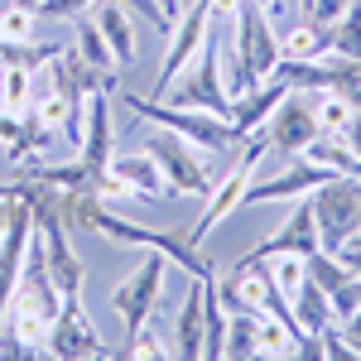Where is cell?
<instances>
[{
    "label": "cell",
    "mask_w": 361,
    "mask_h": 361,
    "mask_svg": "<svg viewBox=\"0 0 361 361\" xmlns=\"http://www.w3.org/2000/svg\"><path fill=\"white\" fill-rule=\"evenodd\" d=\"M49 78H54V92H63L68 102H87L92 92H116V73L92 68L78 54V44H63V54L49 63Z\"/></svg>",
    "instance_id": "4fadbf2b"
},
{
    "label": "cell",
    "mask_w": 361,
    "mask_h": 361,
    "mask_svg": "<svg viewBox=\"0 0 361 361\" xmlns=\"http://www.w3.org/2000/svg\"><path fill=\"white\" fill-rule=\"evenodd\" d=\"M145 149L154 154V164L164 173L169 183V197H207L212 193V173H207V159H202V149L188 145L183 135H173L164 126H154L149 135H145Z\"/></svg>",
    "instance_id": "5b68a950"
},
{
    "label": "cell",
    "mask_w": 361,
    "mask_h": 361,
    "mask_svg": "<svg viewBox=\"0 0 361 361\" xmlns=\"http://www.w3.org/2000/svg\"><path fill=\"white\" fill-rule=\"evenodd\" d=\"M116 357H149V361H159V357H173V342H164L159 333H149V323H145L130 342L116 347Z\"/></svg>",
    "instance_id": "4dcf8cb0"
},
{
    "label": "cell",
    "mask_w": 361,
    "mask_h": 361,
    "mask_svg": "<svg viewBox=\"0 0 361 361\" xmlns=\"http://www.w3.org/2000/svg\"><path fill=\"white\" fill-rule=\"evenodd\" d=\"M97 197H102V202H140V193L126 183V178H121V173H116L111 164H106V173H102V178H97Z\"/></svg>",
    "instance_id": "1f68e13d"
},
{
    "label": "cell",
    "mask_w": 361,
    "mask_h": 361,
    "mask_svg": "<svg viewBox=\"0 0 361 361\" xmlns=\"http://www.w3.org/2000/svg\"><path fill=\"white\" fill-rule=\"evenodd\" d=\"M130 15H140V20H149L154 29H169V20H164V10H159V0H121Z\"/></svg>",
    "instance_id": "d590c367"
},
{
    "label": "cell",
    "mask_w": 361,
    "mask_h": 361,
    "mask_svg": "<svg viewBox=\"0 0 361 361\" xmlns=\"http://www.w3.org/2000/svg\"><path fill=\"white\" fill-rule=\"evenodd\" d=\"M20 5H29V10H39V5H44V0H20Z\"/></svg>",
    "instance_id": "ee69618b"
},
{
    "label": "cell",
    "mask_w": 361,
    "mask_h": 361,
    "mask_svg": "<svg viewBox=\"0 0 361 361\" xmlns=\"http://www.w3.org/2000/svg\"><path fill=\"white\" fill-rule=\"evenodd\" d=\"M342 140H347V145H352V149L361 154V111H352V121H347V130H342Z\"/></svg>",
    "instance_id": "f35d334b"
},
{
    "label": "cell",
    "mask_w": 361,
    "mask_h": 361,
    "mask_svg": "<svg viewBox=\"0 0 361 361\" xmlns=\"http://www.w3.org/2000/svg\"><path fill=\"white\" fill-rule=\"evenodd\" d=\"M212 34V0H193V10H183L173 29H169V44H164V63H159V78H154V102L169 92V82L197 58V49L207 44Z\"/></svg>",
    "instance_id": "9c48e42d"
},
{
    "label": "cell",
    "mask_w": 361,
    "mask_h": 361,
    "mask_svg": "<svg viewBox=\"0 0 361 361\" xmlns=\"http://www.w3.org/2000/svg\"><path fill=\"white\" fill-rule=\"evenodd\" d=\"M226 357H260V313L255 308H226Z\"/></svg>",
    "instance_id": "7402d4cb"
},
{
    "label": "cell",
    "mask_w": 361,
    "mask_h": 361,
    "mask_svg": "<svg viewBox=\"0 0 361 361\" xmlns=\"http://www.w3.org/2000/svg\"><path fill=\"white\" fill-rule=\"evenodd\" d=\"M164 275H169V255L149 250L130 275L111 284V308H116V318H121V328H126V342L154 318L159 294H164Z\"/></svg>",
    "instance_id": "8992f818"
},
{
    "label": "cell",
    "mask_w": 361,
    "mask_h": 361,
    "mask_svg": "<svg viewBox=\"0 0 361 361\" xmlns=\"http://www.w3.org/2000/svg\"><path fill=\"white\" fill-rule=\"evenodd\" d=\"M173 106H197V111H212V116H226L231 121V92L222 82V39L207 34V44L197 49V58L169 82L164 92ZM159 97V102H164Z\"/></svg>",
    "instance_id": "277c9868"
},
{
    "label": "cell",
    "mask_w": 361,
    "mask_h": 361,
    "mask_svg": "<svg viewBox=\"0 0 361 361\" xmlns=\"http://www.w3.org/2000/svg\"><path fill=\"white\" fill-rule=\"evenodd\" d=\"M44 352L58 361H92V357H116L111 347L102 342L92 313L82 308V294H63V308H58L54 328L44 337Z\"/></svg>",
    "instance_id": "ba28073f"
},
{
    "label": "cell",
    "mask_w": 361,
    "mask_h": 361,
    "mask_svg": "<svg viewBox=\"0 0 361 361\" xmlns=\"http://www.w3.org/2000/svg\"><path fill=\"white\" fill-rule=\"evenodd\" d=\"M304 159H313V164L333 169V173H347V178H361V154L347 145L342 135H318L313 145L304 149Z\"/></svg>",
    "instance_id": "603a6c76"
},
{
    "label": "cell",
    "mask_w": 361,
    "mask_h": 361,
    "mask_svg": "<svg viewBox=\"0 0 361 361\" xmlns=\"http://www.w3.org/2000/svg\"><path fill=\"white\" fill-rule=\"evenodd\" d=\"M92 25L102 29L106 49L116 54V68L135 63V25H130V10H126L121 0H102V5H97V20H92Z\"/></svg>",
    "instance_id": "2e32d148"
},
{
    "label": "cell",
    "mask_w": 361,
    "mask_h": 361,
    "mask_svg": "<svg viewBox=\"0 0 361 361\" xmlns=\"http://www.w3.org/2000/svg\"><path fill=\"white\" fill-rule=\"evenodd\" d=\"M173 357L197 361L202 357V279H193L188 299L178 308V323H173Z\"/></svg>",
    "instance_id": "ac0fdd59"
},
{
    "label": "cell",
    "mask_w": 361,
    "mask_h": 361,
    "mask_svg": "<svg viewBox=\"0 0 361 361\" xmlns=\"http://www.w3.org/2000/svg\"><path fill=\"white\" fill-rule=\"evenodd\" d=\"M308 202H313V222H318L323 250H337L361 226V178L333 173L328 183H318L308 193Z\"/></svg>",
    "instance_id": "52a82bcc"
},
{
    "label": "cell",
    "mask_w": 361,
    "mask_h": 361,
    "mask_svg": "<svg viewBox=\"0 0 361 361\" xmlns=\"http://www.w3.org/2000/svg\"><path fill=\"white\" fill-rule=\"evenodd\" d=\"M279 63H313V58L333 54V25H318V20H304L294 25L284 39H279Z\"/></svg>",
    "instance_id": "e0dca14e"
},
{
    "label": "cell",
    "mask_w": 361,
    "mask_h": 361,
    "mask_svg": "<svg viewBox=\"0 0 361 361\" xmlns=\"http://www.w3.org/2000/svg\"><path fill=\"white\" fill-rule=\"evenodd\" d=\"M92 231H97V236H106V241H116V246L159 250V255H169V265L188 270V279H217V265H212V255H202V246L193 241V231H188V226L154 231V226L130 222V217H116L111 207H102V212L92 217Z\"/></svg>",
    "instance_id": "6da1fadb"
},
{
    "label": "cell",
    "mask_w": 361,
    "mask_h": 361,
    "mask_svg": "<svg viewBox=\"0 0 361 361\" xmlns=\"http://www.w3.org/2000/svg\"><path fill=\"white\" fill-rule=\"evenodd\" d=\"M265 265H270V279H275V289L284 294V299L304 289V279H308V260H304V255L284 250V255H270Z\"/></svg>",
    "instance_id": "4316f807"
},
{
    "label": "cell",
    "mask_w": 361,
    "mask_h": 361,
    "mask_svg": "<svg viewBox=\"0 0 361 361\" xmlns=\"http://www.w3.org/2000/svg\"><path fill=\"white\" fill-rule=\"evenodd\" d=\"M333 255L342 260V265H347V270H352V275H361V226H357V231H352V236H347V241L333 250Z\"/></svg>",
    "instance_id": "8d00e7d4"
},
{
    "label": "cell",
    "mask_w": 361,
    "mask_h": 361,
    "mask_svg": "<svg viewBox=\"0 0 361 361\" xmlns=\"http://www.w3.org/2000/svg\"><path fill=\"white\" fill-rule=\"evenodd\" d=\"M294 87L284 82V78H270V82H255L250 92H241V97H231V126L241 130V135H255L270 116H275V106L289 97Z\"/></svg>",
    "instance_id": "9a60e30c"
},
{
    "label": "cell",
    "mask_w": 361,
    "mask_h": 361,
    "mask_svg": "<svg viewBox=\"0 0 361 361\" xmlns=\"http://www.w3.org/2000/svg\"><path fill=\"white\" fill-rule=\"evenodd\" d=\"M39 10H29V5H5L0 10V44H20V39H39Z\"/></svg>",
    "instance_id": "83f0119b"
},
{
    "label": "cell",
    "mask_w": 361,
    "mask_h": 361,
    "mask_svg": "<svg viewBox=\"0 0 361 361\" xmlns=\"http://www.w3.org/2000/svg\"><path fill=\"white\" fill-rule=\"evenodd\" d=\"M159 10H164V20H169V29H173V20H178V15H183V10H178V0H159Z\"/></svg>",
    "instance_id": "b9f144b4"
},
{
    "label": "cell",
    "mask_w": 361,
    "mask_h": 361,
    "mask_svg": "<svg viewBox=\"0 0 361 361\" xmlns=\"http://www.w3.org/2000/svg\"><path fill=\"white\" fill-rule=\"evenodd\" d=\"M140 121H149V126H164L173 135H183L188 145H197L202 154H222V149H241L246 135L226 121V116H212V111H197V106H173V102H154V97H135V92H126L121 97Z\"/></svg>",
    "instance_id": "7a4b0ae2"
},
{
    "label": "cell",
    "mask_w": 361,
    "mask_h": 361,
    "mask_svg": "<svg viewBox=\"0 0 361 361\" xmlns=\"http://www.w3.org/2000/svg\"><path fill=\"white\" fill-rule=\"evenodd\" d=\"M318 135H323V130H318V121H313V102H308L304 87H294L275 106V116L265 121V140H270L275 149H284V154H304Z\"/></svg>",
    "instance_id": "30bf717a"
},
{
    "label": "cell",
    "mask_w": 361,
    "mask_h": 361,
    "mask_svg": "<svg viewBox=\"0 0 361 361\" xmlns=\"http://www.w3.org/2000/svg\"><path fill=\"white\" fill-rule=\"evenodd\" d=\"M78 54L92 63V68H102V73H116V54L106 49V39H102V29L97 25H78Z\"/></svg>",
    "instance_id": "f1b7e54d"
},
{
    "label": "cell",
    "mask_w": 361,
    "mask_h": 361,
    "mask_svg": "<svg viewBox=\"0 0 361 361\" xmlns=\"http://www.w3.org/2000/svg\"><path fill=\"white\" fill-rule=\"evenodd\" d=\"M58 54H63V44L20 39V44H0V68H5V63H15V68H29V73H39V68H49Z\"/></svg>",
    "instance_id": "cb8c5ba5"
},
{
    "label": "cell",
    "mask_w": 361,
    "mask_h": 361,
    "mask_svg": "<svg viewBox=\"0 0 361 361\" xmlns=\"http://www.w3.org/2000/svg\"><path fill=\"white\" fill-rule=\"evenodd\" d=\"M289 308H294V318H299V328H304L308 337H318L328 323H337L328 289H318L313 279H304V289H299V294H289Z\"/></svg>",
    "instance_id": "44dd1931"
},
{
    "label": "cell",
    "mask_w": 361,
    "mask_h": 361,
    "mask_svg": "<svg viewBox=\"0 0 361 361\" xmlns=\"http://www.w3.org/2000/svg\"><path fill=\"white\" fill-rule=\"evenodd\" d=\"M265 149H270V140H265V126L255 130V135H246V145L236 149V164L226 169V178H217L212 183V193L202 197V217H197L188 231H193V241L202 246L217 226L241 207V197H246V188H250V178H255V169H260V159H265Z\"/></svg>",
    "instance_id": "3957f363"
},
{
    "label": "cell",
    "mask_w": 361,
    "mask_h": 361,
    "mask_svg": "<svg viewBox=\"0 0 361 361\" xmlns=\"http://www.w3.org/2000/svg\"><path fill=\"white\" fill-rule=\"evenodd\" d=\"M347 10H352V0H313L304 20H318V25H337V20H342Z\"/></svg>",
    "instance_id": "e575fe53"
},
{
    "label": "cell",
    "mask_w": 361,
    "mask_h": 361,
    "mask_svg": "<svg viewBox=\"0 0 361 361\" xmlns=\"http://www.w3.org/2000/svg\"><path fill=\"white\" fill-rule=\"evenodd\" d=\"M333 178V169L313 164V159H304V154H294V164L284 169V173H275V178H250L246 197H241V207H260V202H284V197H304L313 193L318 183H328Z\"/></svg>",
    "instance_id": "8fae6325"
},
{
    "label": "cell",
    "mask_w": 361,
    "mask_h": 361,
    "mask_svg": "<svg viewBox=\"0 0 361 361\" xmlns=\"http://www.w3.org/2000/svg\"><path fill=\"white\" fill-rule=\"evenodd\" d=\"M202 357L207 361L226 357V304L212 279H202Z\"/></svg>",
    "instance_id": "ffe728a7"
},
{
    "label": "cell",
    "mask_w": 361,
    "mask_h": 361,
    "mask_svg": "<svg viewBox=\"0 0 361 361\" xmlns=\"http://www.w3.org/2000/svg\"><path fill=\"white\" fill-rule=\"evenodd\" d=\"M284 250H294V255H313V250H323L308 193L294 202V212L284 217V226H279L275 236H265L260 246H250V250H246V260H270V255H284Z\"/></svg>",
    "instance_id": "7c38bea8"
},
{
    "label": "cell",
    "mask_w": 361,
    "mask_h": 361,
    "mask_svg": "<svg viewBox=\"0 0 361 361\" xmlns=\"http://www.w3.org/2000/svg\"><path fill=\"white\" fill-rule=\"evenodd\" d=\"M308 5H313V0H304V10H308Z\"/></svg>",
    "instance_id": "bcb514c9"
},
{
    "label": "cell",
    "mask_w": 361,
    "mask_h": 361,
    "mask_svg": "<svg viewBox=\"0 0 361 361\" xmlns=\"http://www.w3.org/2000/svg\"><path fill=\"white\" fill-rule=\"evenodd\" d=\"M352 357H361V337H357V342H352Z\"/></svg>",
    "instance_id": "f6af8a7d"
},
{
    "label": "cell",
    "mask_w": 361,
    "mask_h": 361,
    "mask_svg": "<svg viewBox=\"0 0 361 361\" xmlns=\"http://www.w3.org/2000/svg\"><path fill=\"white\" fill-rule=\"evenodd\" d=\"M333 54L361 58V5H357V0H352V10L333 25Z\"/></svg>",
    "instance_id": "f546056e"
},
{
    "label": "cell",
    "mask_w": 361,
    "mask_h": 361,
    "mask_svg": "<svg viewBox=\"0 0 361 361\" xmlns=\"http://www.w3.org/2000/svg\"><path fill=\"white\" fill-rule=\"evenodd\" d=\"M116 154V135H111V92H92L87 97V126H82V145H78V159L92 173H106Z\"/></svg>",
    "instance_id": "5bb4252c"
},
{
    "label": "cell",
    "mask_w": 361,
    "mask_h": 361,
    "mask_svg": "<svg viewBox=\"0 0 361 361\" xmlns=\"http://www.w3.org/2000/svg\"><path fill=\"white\" fill-rule=\"evenodd\" d=\"M0 106H10V111L34 106V73L29 68H15V63L0 68Z\"/></svg>",
    "instance_id": "d4e9b609"
},
{
    "label": "cell",
    "mask_w": 361,
    "mask_h": 361,
    "mask_svg": "<svg viewBox=\"0 0 361 361\" xmlns=\"http://www.w3.org/2000/svg\"><path fill=\"white\" fill-rule=\"evenodd\" d=\"M241 0H212V25H236Z\"/></svg>",
    "instance_id": "74e56055"
},
{
    "label": "cell",
    "mask_w": 361,
    "mask_h": 361,
    "mask_svg": "<svg viewBox=\"0 0 361 361\" xmlns=\"http://www.w3.org/2000/svg\"><path fill=\"white\" fill-rule=\"evenodd\" d=\"M5 226H10V183H0V236H5Z\"/></svg>",
    "instance_id": "ab89813d"
},
{
    "label": "cell",
    "mask_w": 361,
    "mask_h": 361,
    "mask_svg": "<svg viewBox=\"0 0 361 361\" xmlns=\"http://www.w3.org/2000/svg\"><path fill=\"white\" fill-rule=\"evenodd\" d=\"M308 102H313V121H318L323 135H342V130H347L352 106H347L337 92H308Z\"/></svg>",
    "instance_id": "484cf974"
},
{
    "label": "cell",
    "mask_w": 361,
    "mask_h": 361,
    "mask_svg": "<svg viewBox=\"0 0 361 361\" xmlns=\"http://www.w3.org/2000/svg\"><path fill=\"white\" fill-rule=\"evenodd\" d=\"M255 5H260V10H265V15H270V20H275L279 10H284V0H255Z\"/></svg>",
    "instance_id": "7bdbcfd3"
},
{
    "label": "cell",
    "mask_w": 361,
    "mask_h": 361,
    "mask_svg": "<svg viewBox=\"0 0 361 361\" xmlns=\"http://www.w3.org/2000/svg\"><path fill=\"white\" fill-rule=\"evenodd\" d=\"M92 5H97V0H44V5H39V20H78Z\"/></svg>",
    "instance_id": "836d02e7"
},
{
    "label": "cell",
    "mask_w": 361,
    "mask_h": 361,
    "mask_svg": "<svg viewBox=\"0 0 361 361\" xmlns=\"http://www.w3.org/2000/svg\"><path fill=\"white\" fill-rule=\"evenodd\" d=\"M111 169L135 188L140 197H169V183L164 173H159V164H154V154L149 149H135V154H111Z\"/></svg>",
    "instance_id": "d6986e66"
},
{
    "label": "cell",
    "mask_w": 361,
    "mask_h": 361,
    "mask_svg": "<svg viewBox=\"0 0 361 361\" xmlns=\"http://www.w3.org/2000/svg\"><path fill=\"white\" fill-rule=\"evenodd\" d=\"M357 308H361V275H352V279H347V284H342V289L333 294V313H337V323H347V318H352Z\"/></svg>",
    "instance_id": "d6a6232c"
},
{
    "label": "cell",
    "mask_w": 361,
    "mask_h": 361,
    "mask_svg": "<svg viewBox=\"0 0 361 361\" xmlns=\"http://www.w3.org/2000/svg\"><path fill=\"white\" fill-rule=\"evenodd\" d=\"M342 333H347V342H357V337H361V308L347 318V323H342Z\"/></svg>",
    "instance_id": "60d3db41"
}]
</instances>
